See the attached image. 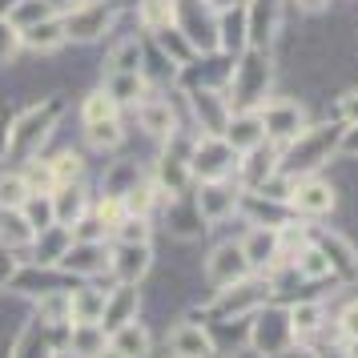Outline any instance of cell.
Wrapping results in <instances>:
<instances>
[{
    "instance_id": "obj_1",
    "label": "cell",
    "mask_w": 358,
    "mask_h": 358,
    "mask_svg": "<svg viewBox=\"0 0 358 358\" xmlns=\"http://www.w3.org/2000/svg\"><path fill=\"white\" fill-rule=\"evenodd\" d=\"M65 117V97H45L29 105L20 117H13V133H8V157L29 162L41 153V145L52 137V129L61 125Z\"/></svg>"
},
{
    "instance_id": "obj_2",
    "label": "cell",
    "mask_w": 358,
    "mask_h": 358,
    "mask_svg": "<svg viewBox=\"0 0 358 358\" xmlns=\"http://www.w3.org/2000/svg\"><path fill=\"white\" fill-rule=\"evenodd\" d=\"M338 137L342 133L334 125H314V129H302L294 141H286V153L278 157V173H286L290 181L298 178H310L318 165L330 162V153L338 149Z\"/></svg>"
},
{
    "instance_id": "obj_3",
    "label": "cell",
    "mask_w": 358,
    "mask_h": 358,
    "mask_svg": "<svg viewBox=\"0 0 358 358\" xmlns=\"http://www.w3.org/2000/svg\"><path fill=\"white\" fill-rule=\"evenodd\" d=\"M270 49H250L242 52V61L229 73V109L234 113H258V105L266 101V89H270Z\"/></svg>"
},
{
    "instance_id": "obj_4",
    "label": "cell",
    "mask_w": 358,
    "mask_h": 358,
    "mask_svg": "<svg viewBox=\"0 0 358 358\" xmlns=\"http://www.w3.org/2000/svg\"><path fill=\"white\" fill-rule=\"evenodd\" d=\"M113 0H85L77 8L61 13V24H65V41L73 45H93L113 29Z\"/></svg>"
},
{
    "instance_id": "obj_5",
    "label": "cell",
    "mask_w": 358,
    "mask_h": 358,
    "mask_svg": "<svg viewBox=\"0 0 358 358\" xmlns=\"http://www.w3.org/2000/svg\"><path fill=\"white\" fill-rule=\"evenodd\" d=\"M270 294H274V278H250L245 274L242 282H234V286H222V290H217L213 314H217V318H250L254 310L266 306Z\"/></svg>"
},
{
    "instance_id": "obj_6",
    "label": "cell",
    "mask_w": 358,
    "mask_h": 358,
    "mask_svg": "<svg viewBox=\"0 0 358 358\" xmlns=\"http://www.w3.org/2000/svg\"><path fill=\"white\" fill-rule=\"evenodd\" d=\"M189 153H194V137H185V133H169L165 137V153L157 162V185H162L165 197H181L189 189V181H194Z\"/></svg>"
},
{
    "instance_id": "obj_7",
    "label": "cell",
    "mask_w": 358,
    "mask_h": 358,
    "mask_svg": "<svg viewBox=\"0 0 358 358\" xmlns=\"http://www.w3.org/2000/svg\"><path fill=\"white\" fill-rule=\"evenodd\" d=\"M173 8H178V20L173 24L189 36V45L197 52L217 49V13H210L206 0H173Z\"/></svg>"
},
{
    "instance_id": "obj_8",
    "label": "cell",
    "mask_w": 358,
    "mask_h": 358,
    "mask_svg": "<svg viewBox=\"0 0 358 358\" xmlns=\"http://www.w3.org/2000/svg\"><path fill=\"white\" fill-rule=\"evenodd\" d=\"M258 117H262V129L270 141H294L298 133L306 129V113L302 105L290 97H270L258 105Z\"/></svg>"
},
{
    "instance_id": "obj_9",
    "label": "cell",
    "mask_w": 358,
    "mask_h": 358,
    "mask_svg": "<svg viewBox=\"0 0 358 358\" xmlns=\"http://www.w3.org/2000/svg\"><path fill=\"white\" fill-rule=\"evenodd\" d=\"M234 162H238V153L229 149V141L226 137H210V133H201L194 141V153H189V169L201 181H222Z\"/></svg>"
},
{
    "instance_id": "obj_10",
    "label": "cell",
    "mask_w": 358,
    "mask_h": 358,
    "mask_svg": "<svg viewBox=\"0 0 358 358\" xmlns=\"http://www.w3.org/2000/svg\"><path fill=\"white\" fill-rule=\"evenodd\" d=\"M194 206H197V213H201L206 226H217V222H226L229 213L242 206V189H234L226 178L222 181H201Z\"/></svg>"
},
{
    "instance_id": "obj_11",
    "label": "cell",
    "mask_w": 358,
    "mask_h": 358,
    "mask_svg": "<svg viewBox=\"0 0 358 358\" xmlns=\"http://www.w3.org/2000/svg\"><path fill=\"white\" fill-rule=\"evenodd\" d=\"M109 250L105 242H73L65 250V258L57 262V270L65 278H97L109 270Z\"/></svg>"
},
{
    "instance_id": "obj_12",
    "label": "cell",
    "mask_w": 358,
    "mask_h": 358,
    "mask_svg": "<svg viewBox=\"0 0 358 358\" xmlns=\"http://www.w3.org/2000/svg\"><path fill=\"white\" fill-rule=\"evenodd\" d=\"M149 266H153L149 242H117L113 250H109V274H113L117 282L137 286V282L149 274Z\"/></svg>"
},
{
    "instance_id": "obj_13",
    "label": "cell",
    "mask_w": 358,
    "mask_h": 358,
    "mask_svg": "<svg viewBox=\"0 0 358 358\" xmlns=\"http://www.w3.org/2000/svg\"><path fill=\"white\" fill-rule=\"evenodd\" d=\"M245 274H250V262H245L242 242H222L210 258H206V278H210L217 290H222V286H234V282H242Z\"/></svg>"
},
{
    "instance_id": "obj_14",
    "label": "cell",
    "mask_w": 358,
    "mask_h": 358,
    "mask_svg": "<svg viewBox=\"0 0 358 358\" xmlns=\"http://www.w3.org/2000/svg\"><path fill=\"white\" fill-rule=\"evenodd\" d=\"M189 105H194V117H197V125H201V133H210V137H222L226 133L229 117H234L226 93H217V89H194L189 93Z\"/></svg>"
},
{
    "instance_id": "obj_15",
    "label": "cell",
    "mask_w": 358,
    "mask_h": 358,
    "mask_svg": "<svg viewBox=\"0 0 358 358\" xmlns=\"http://www.w3.org/2000/svg\"><path fill=\"white\" fill-rule=\"evenodd\" d=\"M286 210L306 213V217H322V213L334 210V185L330 181H318V178H298L290 189Z\"/></svg>"
},
{
    "instance_id": "obj_16",
    "label": "cell",
    "mask_w": 358,
    "mask_h": 358,
    "mask_svg": "<svg viewBox=\"0 0 358 358\" xmlns=\"http://www.w3.org/2000/svg\"><path fill=\"white\" fill-rule=\"evenodd\" d=\"M169 355L173 358H213L217 355V342L206 326L197 322H178L169 330Z\"/></svg>"
},
{
    "instance_id": "obj_17",
    "label": "cell",
    "mask_w": 358,
    "mask_h": 358,
    "mask_svg": "<svg viewBox=\"0 0 358 358\" xmlns=\"http://www.w3.org/2000/svg\"><path fill=\"white\" fill-rule=\"evenodd\" d=\"M57 350H61L57 326H45L41 318H33V322H24V330L17 334L8 355L13 358H57Z\"/></svg>"
},
{
    "instance_id": "obj_18",
    "label": "cell",
    "mask_w": 358,
    "mask_h": 358,
    "mask_svg": "<svg viewBox=\"0 0 358 358\" xmlns=\"http://www.w3.org/2000/svg\"><path fill=\"white\" fill-rule=\"evenodd\" d=\"M137 310H141V294H137V286H129V282H117L113 290L105 294V310H101V326L113 334L117 326L125 322H137Z\"/></svg>"
},
{
    "instance_id": "obj_19",
    "label": "cell",
    "mask_w": 358,
    "mask_h": 358,
    "mask_svg": "<svg viewBox=\"0 0 358 358\" xmlns=\"http://www.w3.org/2000/svg\"><path fill=\"white\" fill-rule=\"evenodd\" d=\"M286 342H294L290 334V318L286 314H262V310H254L250 314V346H258V350H278V346H286Z\"/></svg>"
},
{
    "instance_id": "obj_20",
    "label": "cell",
    "mask_w": 358,
    "mask_h": 358,
    "mask_svg": "<svg viewBox=\"0 0 358 358\" xmlns=\"http://www.w3.org/2000/svg\"><path fill=\"white\" fill-rule=\"evenodd\" d=\"M278 33V4L274 0H250L245 4V45L250 49H270Z\"/></svg>"
},
{
    "instance_id": "obj_21",
    "label": "cell",
    "mask_w": 358,
    "mask_h": 358,
    "mask_svg": "<svg viewBox=\"0 0 358 358\" xmlns=\"http://www.w3.org/2000/svg\"><path fill=\"white\" fill-rule=\"evenodd\" d=\"M73 245V229L69 226H49L36 234L33 250H29V262L41 266V270H57V262L65 258V250Z\"/></svg>"
},
{
    "instance_id": "obj_22",
    "label": "cell",
    "mask_w": 358,
    "mask_h": 358,
    "mask_svg": "<svg viewBox=\"0 0 358 358\" xmlns=\"http://www.w3.org/2000/svg\"><path fill=\"white\" fill-rule=\"evenodd\" d=\"M20 45L29 52H41V57H49V52L65 49V24H61V17H45L36 20V24H29V29H20Z\"/></svg>"
},
{
    "instance_id": "obj_23",
    "label": "cell",
    "mask_w": 358,
    "mask_h": 358,
    "mask_svg": "<svg viewBox=\"0 0 358 358\" xmlns=\"http://www.w3.org/2000/svg\"><path fill=\"white\" fill-rule=\"evenodd\" d=\"M105 346H109V330L101 322H69L65 350L73 358H97Z\"/></svg>"
},
{
    "instance_id": "obj_24",
    "label": "cell",
    "mask_w": 358,
    "mask_h": 358,
    "mask_svg": "<svg viewBox=\"0 0 358 358\" xmlns=\"http://www.w3.org/2000/svg\"><path fill=\"white\" fill-rule=\"evenodd\" d=\"M137 121L149 137H169L178 133V117H173V105L162 97H141L137 101Z\"/></svg>"
},
{
    "instance_id": "obj_25",
    "label": "cell",
    "mask_w": 358,
    "mask_h": 358,
    "mask_svg": "<svg viewBox=\"0 0 358 358\" xmlns=\"http://www.w3.org/2000/svg\"><path fill=\"white\" fill-rule=\"evenodd\" d=\"M36 242V229L24 222L20 210H0V250L8 254H29Z\"/></svg>"
},
{
    "instance_id": "obj_26",
    "label": "cell",
    "mask_w": 358,
    "mask_h": 358,
    "mask_svg": "<svg viewBox=\"0 0 358 358\" xmlns=\"http://www.w3.org/2000/svg\"><path fill=\"white\" fill-rule=\"evenodd\" d=\"M242 250H245V262H250V270H266V266L274 270V266H278V229L254 226L250 234H245Z\"/></svg>"
},
{
    "instance_id": "obj_27",
    "label": "cell",
    "mask_w": 358,
    "mask_h": 358,
    "mask_svg": "<svg viewBox=\"0 0 358 358\" xmlns=\"http://www.w3.org/2000/svg\"><path fill=\"white\" fill-rule=\"evenodd\" d=\"M222 137L229 141L234 153H250V149H258L262 141H266V129H262V117L258 113H234Z\"/></svg>"
},
{
    "instance_id": "obj_28",
    "label": "cell",
    "mask_w": 358,
    "mask_h": 358,
    "mask_svg": "<svg viewBox=\"0 0 358 358\" xmlns=\"http://www.w3.org/2000/svg\"><path fill=\"white\" fill-rule=\"evenodd\" d=\"M52 210H57V226H73V222H81L85 213H89V194H85V185H61V189H52Z\"/></svg>"
},
{
    "instance_id": "obj_29",
    "label": "cell",
    "mask_w": 358,
    "mask_h": 358,
    "mask_svg": "<svg viewBox=\"0 0 358 358\" xmlns=\"http://www.w3.org/2000/svg\"><path fill=\"white\" fill-rule=\"evenodd\" d=\"M217 49L226 52L245 49V4H234V8L217 13Z\"/></svg>"
},
{
    "instance_id": "obj_30",
    "label": "cell",
    "mask_w": 358,
    "mask_h": 358,
    "mask_svg": "<svg viewBox=\"0 0 358 358\" xmlns=\"http://www.w3.org/2000/svg\"><path fill=\"white\" fill-rule=\"evenodd\" d=\"M318 250L330 258V270H338L342 278H355L358 274V250L342 234H322L318 238Z\"/></svg>"
},
{
    "instance_id": "obj_31",
    "label": "cell",
    "mask_w": 358,
    "mask_h": 358,
    "mask_svg": "<svg viewBox=\"0 0 358 358\" xmlns=\"http://www.w3.org/2000/svg\"><path fill=\"white\" fill-rule=\"evenodd\" d=\"M101 310H105V290L97 286L69 290V322H101Z\"/></svg>"
},
{
    "instance_id": "obj_32",
    "label": "cell",
    "mask_w": 358,
    "mask_h": 358,
    "mask_svg": "<svg viewBox=\"0 0 358 358\" xmlns=\"http://www.w3.org/2000/svg\"><path fill=\"white\" fill-rule=\"evenodd\" d=\"M101 89L117 101V109L121 105H137V101L145 97V73H105Z\"/></svg>"
},
{
    "instance_id": "obj_33",
    "label": "cell",
    "mask_w": 358,
    "mask_h": 358,
    "mask_svg": "<svg viewBox=\"0 0 358 358\" xmlns=\"http://www.w3.org/2000/svg\"><path fill=\"white\" fill-rule=\"evenodd\" d=\"M153 41H157V49H162V57L169 61L173 69H185L189 61L197 57V49L189 45V36L181 33L178 24H169V29H162V33H153Z\"/></svg>"
},
{
    "instance_id": "obj_34",
    "label": "cell",
    "mask_w": 358,
    "mask_h": 358,
    "mask_svg": "<svg viewBox=\"0 0 358 358\" xmlns=\"http://www.w3.org/2000/svg\"><path fill=\"white\" fill-rule=\"evenodd\" d=\"M238 169H242V185L254 194L258 185H266L278 173V153H262V145H258L245 153V162H238Z\"/></svg>"
},
{
    "instance_id": "obj_35",
    "label": "cell",
    "mask_w": 358,
    "mask_h": 358,
    "mask_svg": "<svg viewBox=\"0 0 358 358\" xmlns=\"http://www.w3.org/2000/svg\"><path fill=\"white\" fill-rule=\"evenodd\" d=\"M145 45L137 41V36H125V41H117L113 49H109V61H105V73H145Z\"/></svg>"
},
{
    "instance_id": "obj_36",
    "label": "cell",
    "mask_w": 358,
    "mask_h": 358,
    "mask_svg": "<svg viewBox=\"0 0 358 358\" xmlns=\"http://www.w3.org/2000/svg\"><path fill=\"white\" fill-rule=\"evenodd\" d=\"M109 346H117L125 358H145L149 346H153V338H149V330L141 322H125V326H117L113 334H109Z\"/></svg>"
},
{
    "instance_id": "obj_37",
    "label": "cell",
    "mask_w": 358,
    "mask_h": 358,
    "mask_svg": "<svg viewBox=\"0 0 358 358\" xmlns=\"http://www.w3.org/2000/svg\"><path fill=\"white\" fill-rule=\"evenodd\" d=\"M169 229L178 234V238H197L201 229H206V222H201V213H197L194 201H181V197H169Z\"/></svg>"
},
{
    "instance_id": "obj_38",
    "label": "cell",
    "mask_w": 358,
    "mask_h": 358,
    "mask_svg": "<svg viewBox=\"0 0 358 358\" xmlns=\"http://www.w3.org/2000/svg\"><path fill=\"white\" fill-rule=\"evenodd\" d=\"M137 20H141L145 33H162V29H169L178 20V8H173V0H141L137 4Z\"/></svg>"
},
{
    "instance_id": "obj_39",
    "label": "cell",
    "mask_w": 358,
    "mask_h": 358,
    "mask_svg": "<svg viewBox=\"0 0 358 358\" xmlns=\"http://www.w3.org/2000/svg\"><path fill=\"white\" fill-rule=\"evenodd\" d=\"M294 274L298 278H306V282H318V278H330L334 270H330V258H326L318 245H302L298 254H294Z\"/></svg>"
},
{
    "instance_id": "obj_40",
    "label": "cell",
    "mask_w": 358,
    "mask_h": 358,
    "mask_svg": "<svg viewBox=\"0 0 358 358\" xmlns=\"http://www.w3.org/2000/svg\"><path fill=\"white\" fill-rule=\"evenodd\" d=\"M36 318L45 326H69V290L36 294Z\"/></svg>"
},
{
    "instance_id": "obj_41",
    "label": "cell",
    "mask_w": 358,
    "mask_h": 358,
    "mask_svg": "<svg viewBox=\"0 0 358 358\" xmlns=\"http://www.w3.org/2000/svg\"><path fill=\"white\" fill-rule=\"evenodd\" d=\"M85 141L89 149H97V153H109L125 141V129H121V121L109 117V121H93V125H85Z\"/></svg>"
},
{
    "instance_id": "obj_42",
    "label": "cell",
    "mask_w": 358,
    "mask_h": 358,
    "mask_svg": "<svg viewBox=\"0 0 358 358\" xmlns=\"http://www.w3.org/2000/svg\"><path fill=\"white\" fill-rule=\"evenodd\" d=\"M286 318H290L294 338H306V334H314V330L322 326V302H294V306L286 310Z\"/></svg>"
},
{
    "instance_id": "obj_43",
    "label": "cell",
    "mask_w": 358,
    "mask_h": 358,
    "mask_svg": "<svg viewBox=\"0 0 358 358\" xmlns=\"http://www.w3.org/2000/svg\"><path fill=\"white\" fill-rule=\"evenodd\" d=\"M141 181V169H137V162H113V169L105 173V181H101V194H113V197H125Z\"/></svg>"
},
{
    "instance_id": "obj_44",
    "label": "cell",
    "mask_w": 358,
    "mask_h": 358,
    "mask_svg": "<svg viewBox=\"0 0 358 358\" xmlns=\"http://www.w3.org/2000/svg\"><path fill=\"white\" fill-rule=\"evenodd\" d=\"M49 165H52V189H61V185H77V181L85 178V157L81 153H73V149L57 153Z\"/></svg>"
},
{
    "instance_id": "obj_45",
    "label": "cell",
    "mask_w": 358,
    "mask_h": 358,
    "mask_svg": "<svg viewBox=\"0 0 358 358\" xmlns=\"http://www.w3.org/2000/svg\"><path fill=\"white\" fill-rule=\"evenodd\" d=\"M162 185L157 181H137L129 194H125V213H137V217H149L153 213V206L162 201Z\"/></svg>"
},
{
    "instance_id": "obj_46",
    "label": "cell",
    "mask_w": 358,
    "mask_h": 358,
    "mask_svg": "<svg viewBox=\"0 0 358 358\" xmlns=\"http://www.w3.org/2000/svg\"><path fill=\"white\" fill-rule=\"evenodd\" d=\"M20 213H24V222L41 234V229L57 226V210H52V194H29V201L20 206Z\"/></svg>"
},
{
    "instance_id": "obj_47",
    "label": "cell",
    "mask_w": 358,
    "mask_h": 358,
    "mask_svg": "<svg viewBox=\"0 0 358 358\" xmlns=\"http://www.w3.org/2000/svg\"><path fill=\"white\" fill-rule=\"evenodd\" d=\"M29 181H24V173L20 169H13V173H0V210H20L24 201H29Z\"/></svg>"
},
{
    "instance_id": "obj_48",
    "label": "cell",
    "mask_w": 358,
    "mask_h": 358,
    "mask_svg": "<svg viewBox=\"0 0 358 358\" xmlns=\"http://www.w3.org/2000/svg\"><path fill=\"white\" fill-rule=\"evenodd\" d=\"M109 117H117V101L109 97L105 89H93V93L81 101V121L93 125V121H109Z\"/></svg>"
},
{
    "instance_id": "obj_49",
    "label": "cell",
    "mask_w": 358,
    "mask_h": 358,
    "mask_svg": "<svg viewBox=\"0 0 358 358\" xmlns=\"http://www.w3.org/2000/svg\"><path fill=\"white\" fill-rule=\"evenodd\" d=\"M45 17H57L49 8V0H20L17 8L8 13V20H13L17 29H29V24H36V20H45Z\"/></svg>"
},
{
    "instance_id": "obj_50",
    "label": "cell",
    "mask_w": 358,
    "mask_h": 358,
    "mask_svg": "<svg viewBox=\"0 0 358 358\" xmlns=\"http://www.w3.org/2000/svg\"><path fill=\"white\" fill-rule=\"evenodd\" d=\"M117 242H149V217H137V213H125L113 226Z\"/></svg>"
},
{
    "instance_id": "obj_51",
    "label": "cell",
    "mask_w": 358,
    "mask_h": 358,
    "mask_svg": "<svg viewBox=\"0 0 358 358\" xmlns=\"http://www.w3.org/2000/svg\"><path fill=\"white\" fill-rule=\"evenodd\" d=\"M93 217H97L101 226L113 234V226L125 217V197H113V194H101V201H97V210H93Z\"/></svg>"
},
{
    "instance_id": "obj_52",
    "label": "cell",
    "mask_w": 358,
    "mask_h": 358,
    "mask_svg": "<svg viewBox=\"0 0 358 358\" xmlns=\"http://www.w3.org/2000/svg\"><path fill=\"white\" fill-rule=\"evenodd\" d=\"M20 49H24V45H20V29H17L8 17H0V65L17 61Z\"/></svg>"
},
{
    "instance_id": "obj_53",
    "label": "cell",
    "mask_w": 358,
    "mask_h": 358,
    "mask_svg": "<svg viewBox=\"0 0 358 358\" xmlns=\"http://www.w3.org/2000/svg\"><path fill=\"white\" fill-rule=\"evenodd\" d=\"M338 330H342V338L358 342V302H350V306L342 310V318H338Z\"/></svg>"
},
{
    "instance_id": "obj_54",
    "label": "cell",
    "mask_w": 358,
    "mask_h": 358,
    "mask_svg": "<svg viewBox=\"0 0 358 358\" xmlns=\"http://www.w3.org/2000/svg\"><path fill=\"white\" fill-rule=\"evenodd\" d=\"M266 358H318V355L310 350L306 342H298V338H294V342H286V346H278V350H270Z\"/></svg>"
},
{
    "instance_id": "obj_55",
    "label": "cell",
    "mask_w": 358,
    "mask_h": 358,
    "mask_svg": "<svg viewBox=\"0 0 358 358\" xmlns=\"http://www.w3.org/2000/svg\"><path fill=\"white\" fill-rule=\"evenodd\" d=\"M338 117L346 125H358V89H350V93L338 97Z\"/></svg>"
},
{
    "instance_id": "obj_56",
    "label": "cell",
    "mask_w": 358,
    "mask_h": 358,
    "mask_svg": "<svg viewBox=\"0 0 358 358\" xmlns=\"http://www.w3.org/2000/svg\"><path fill=\"white\" fill-rule=\"evenodd\" d=\"M338 153H342V157H355V162H358V125L342 129V137H338Z\"/></svg>"
},
{
    "instance_id": "obj_57",
    "label": "cell",
    "mask_w": 358,
    "mask_h": 358,
    "mask_svg": "<svg viewBox=\"0 0 358 358\" xmlns=\"http://www.w3.org/2000/svg\"><path fill=\"white\" fill-rule=\"evenodd\" d=\"M13 274H17V262H13L8 250H0V286H8V278Z\"/></svg>"
},
{
    "instance_id": "obj_58",
    "label": "cell",
    "mask_w": 358,
    "mask_h": 358,
    "mask_svg": "<svg viewBox=\"0 0 358 358\" xmlns=\"http://www.w3.org/2000/svg\"><path fill=\"white\" fill-rule=\"evenodd\" d=\"M8 133H13V117L0 113V157H8Z\"/></svg>"
},
{
    "instance_id": "obj_59",
    "label": "cell",
    "mask_w": 358,
    "mask_h": 358,
    "mask_svg": "<svg viewBox=\"0 0 358 358\" xmlns=\"http://www.w3.org/2000/svg\"><path fill=\"white\" fill-rule=\"evenodd\" d=\"M77 4H85V0H49V8L61 17V13H69V8H77Z\"/></svg>"
},
{
    "instance_id": "obj_60",
    "label": "cell",
    "mask_w": 358,
    "mask_h": 358,
    "mask_svg": "<svg viewBox=\"0 0 358 358\" xmlns=\"http://www.w3.org/2000/svg\"><path fill=\"white\" fill-rule=\"evenodd\" d=\"M326 4H330V0H298V8H306V13H322Z\"/></svg>"
},
{
    "instance_id": "obj_61",
    "label": "cell",
    "mask_w": 358,
    "mask_h": 358,
    "mask_svg": "<svg viewBox=\"0 0 358 358\" xmlns=\"http://www.w3.org/2000/svg\"><path fill=\"white\" fill-rule=\"evenodd\" d=\"M17 4H20V0H0V17H8V13H13Z\"/></svg>"
},
{
    "instance_id": "obj_62",
    "label": "cell",
    "mask_w": 358,
    "mask_h": 358,
    "mask_svg": "<svg viewBox=\"0 0 358 358\" xmlns=\"http://www.w3.org/2000/svg\"><path fill=\"white\" fill-rule=\"evenodd\" d=\"M97 358H125V355H121V350H117V346H105V350H101Z\"/></svg>"
},
{
    "instance_id": "obj_63",
    "label": "cell",
    "mask_w": 358,
    "mask_h": 358,
    "mask_svg": "<svg viewBox=\"0 0 358 358\" xmlns=\"http://www.w3.org/2000/svg\"><path fill=\"white\" fill-rule=\"evenodd\" d=\"M322 358H350V355H342V350H326Z\"/></svg>"
}]
</instances>
